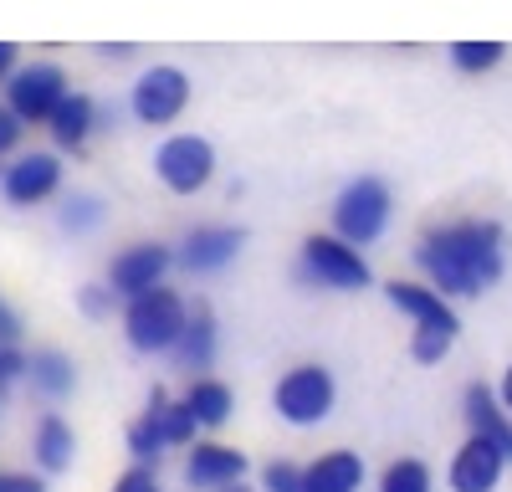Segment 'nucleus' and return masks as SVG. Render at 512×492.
<instances>
[{"mask_svg": "<svg viewBox=\"0 0 512 492\" xmlns=\"http://www.w3.org/2000/svg\"><path fill=\"white\" fill-rule=\"evenodd\" d=\"M420 272L446 298H482L502 277V226L497 221H451L415 241Z\"/></svg>", "mask_w": 512, "mask_h": 492, "instance_id": "f257e3e1", "label": "nucleus"}, {"mask_svg": "<svg viewBox=\"0 0 512 492\" xmlns=\"http://www.w3.org/2000/svg\"><path fill=\"white\" fill-rule=\"evenodd\" d=\"M384 293H390V303H395L400 313L415 318L410 354H415L420 364H441V359L451 354L456 334H461V318L451 313V303L436 293V287H420V282H390Z\"/></svg>", "mask_w": 512, "mask_h": 492, "instance_id": "f03ea898", "label": "nucleus"}, {"mask_svg": "<svg viewBox=\"0 0 512 492\" xmlns=\"http://www.w3.org/2000/svg\"><path fill=\"white\" fill-rule=\"evenodd\" d=\"M185 323H190V308L180 303L175 287L159 282V287H149V293L128 298V308H123V339L134 344L139 354H175Z\"/></svg>", "mask_w": 512, "mask_h": 492, "instance_id": "7ed1b4c3", "label": "nucleus"}, {"mask_svg": "<svg viewBox=\"0 0 512 492\" xmlns=\"http://www.w3.org/2000/svg\"><path fill=\"white\" fill-rule=\"evenodd\" d=\"M384 226H390V185H384L379 175H359V180H349L344 190H338L333 236H344L354 246H369V241L384 236Z\"/></svg>", "mask_w": 512, "mask_h": 492, "instance_id": "20e7f679", "label": "nucleus"}, {"mask_svg": "<svg viewBox=\"0 0 512 492\" xmlns=\"http://www.w3.org/2000/svg\"><path fill=\"white\" fill-rule=\"evenodd\" d=\"M297 272H303V282L333 287V293H359V287H369V262L359 257V246L344 241V236H308Z\"/></svg>", "mask_w": 512, "mask_h": 492, "instance_id": "39448f33", "label": "nucleus"}, {"mask_svg": "<svg viewBox=\"0 0 512 492\" xmlns=\"http://www.w3.org/2000/svg\"><path fill=\"white\" fill-rule=\"evenodd\" d=\"M333 375L323 364H297V369H287V375L277 380V416L287 421V426H318L328 410H333Z\"/></svg>", "mask_w": 512, "mask_h": 492, "instance_id": "423d86ee", "label": "nucleus"}, {"mask_svg": "<svg viewBox=\"0 0 512 492\" xmlns=\"http://www.w3.org/2000/svg\"><path fill=\"white\" fill-rule=\"evenodd\" d=\"M154 175L164 190L175 195H195L210 185V175H216V149H210L200 134H169L154 154Z\"/></svg>", "mask_w": 512, "mask_h": 492, "instance_id": "0eeeda50", "label": "nucleus"}, {"mask_svg": "<svg viewBox=\"0 0 512 492\" xmlns=\"http://www.w3.org/2000/svg\"><path fill=\"white\" fill-rule=\"evenodd\" d=\"M62 98H67V77L52 62H31V67H16L6 77V108H16V118L31 123V129L36 123H52Z\"/></svg>", "mask_w": 512, "mask_h": 492, "instance_id": "6e6552de", "label": "nucleus"}, {"mask_svg": "<svg viewBox=\"0 0 512 492\" xmlns=\"http://www.w3.org/2000/svg\"><path fill=\"white\" fill-rule=\"evenodd\" d=\"M128 103H134V118L149 123V129H164V123H175L190 103V77L180 67H149L134 93H128Z\"/></svg>", "mask_w": 512, "mask_h": 492, "instance_id": "1a4fd4ad", "label": "nucleus"}, {"mask_svg": "<svg viewBox=\"0 0 512 492\" xmlns=\"http://www.w3.org/2000/svg\"><path fill=\"white\" fill-rule=\"evenodd\" d=\"M57 185H62V159L57 154H21L16 164L0 170V195H6L11 205H21V211L52 200Z\"/></svg>", "mask_w": 512, "mask_h": 492, "instance_id": "9d476101", "label": "nucleus"}, {"mask_svg": "<svg viewBox=\"0 0 512 492\" xmlns=\"http://www.w3.org/2000/svg\"><path fill=\"white\" fill-rule=\"evenodd\" d=\"M502 467H507V451H502L492 436L472 431V436H466V446L451 457L446 482H451V492H497Z\"/></svg>", "mask_w": 512, "mask_h": 492, "instance_id": "9b49d317", "label": "nucleus"}, {"mask_svg": "<svg viewBox=\"0 0 512 492\" xmlns=\"http://www.w3.org/2000/svg\"><path fill=\"white\" fill-rule=\"evenodd\" d=\"M169 262H175V252H169V246H159V241H139V246H128V252L113 257V267H108V287H113L118 298H139V293H149V287L164 282Z\"/></svg>", "mask_w": 512, "mask_h": 492, "instance_id": "f8f14e48", "label": "nucleus"}, {"mask_svg": "<svg viewBox=\"0 0 512 492\" xmlns=\"http://www.w3.org/2000/svg\"><path fill=\"white\" fill-rule=\"evenodd\" d=\"M246 246V236L236 226H195L180 241V267L185 272H221L236 262V252Z\"/></svg>", "mask_w": 512, "mask_h": 492, "instance_id": "ddd939ff", "label": "nucleus"}, {"mask_svg": "<svg viewBox=\"0 0 512 492\" xmlns=\"http://www.w3.org/2000/svg\"><path fill=\"white\" fill-rule=\"evenodd\" d=\"M246 477V457L236 446H221V441H200L185 462V482L190 487H205V492H221L231 482Z\"/></svg>", "mask_w": 512, "mask_h": 492, "instance_id": "4468645a", "label": "nucleus"}, {"mask_svg": "<svg viewBox=\"0 0 512 492\" xmlns=\"http://www.w3.org/2000/svg\"><path fill=\"white\" fill-rule=\"evenodd\" d=\"M461 410H466V426L492 436L502 451H507V462H512V416H507V405L487 390V385H472L461 395Z\"/></svg>", "mask_w": 512, "mask_h": 492, "instance_id": "2eb2a0df", "label": "nucleus"}, {"mask_svg": "<svg viewBox=\"0 0 512 492\" xmlns=\"http://www.w3.org/2000/svg\"><path fill=\"white\" fill-rule=\"evenodd\" d=\"M93 118H98V103H93L88 93H67V98L57 103L52 123H47L52 139H57V149H82V144H88Z\"/></svg>", "mask_w": 512, "mask_h": 492, "instance_id": "dca6fc26", "label": "nucleus"}, {"mask_svg": "<svg viewBox=\"0 0 512 492\" xmlns=\"http://www.w3.org/2000/svg\"><path fill=\"white\" fill-rule=\"evenodd\" d=\"M359 487H364L359 451H328L308 467V492H359Z\"/></svg>", "mask_w": 512, "mask_h": 492, "instance_id": "f3484780", "label": "nucleus"}, {"mask_svg": "<svg viewBox=\"0 0 512 492\" xmlns=\"http://www.w3.org/2000/svg\"><path fill=\"white\" fill-rule=\"evenodd\" d=\"M144 416L164 431V441H169V446H190V441H195V431H200L195 410H190L185 400H169L164 390H154V395H149V410H144Z\"/></svg>", "mask_w": 512, "mask_h": 492, "instance_id": "a211bd4d", "label": "nucleus"}, {"mask_svg": "<svg viewBox=\"0 0 512 492\" xmlns=\"http://www.w3.org/2000/svg\"><path fill=\"white\" fill-rule=\"evenodd\" d=\"M175 359L185 369H210V359H216V318H210V308H195L185 334L175 344Z\"/></svg>", "mask_w": 512, "mask_h": 492, "instance_id": "6ab92c4d", "label": "nucleus"}, {"mask_svg": "<svg viewBox=\"0 0 512 492\" xmlns=\"http://www.w3.org/2000/svg\"><path fill=\"white\" fill-rule=\"evenodd\" d=\"M26 375H31V385L41 390V395H72V385H77V369H72V359L67 354H57V349H41V354H31L26 359Z\"/></svg>", "mask_w": 512, "mask_h": 492, "instance_id": "aec40b11", "label": "nucleus"}, {"mask_svg": "<svg viewBox=\"0 0 512 492\" xmlns=\"http://www.w3.org/2000/svg\"><path fill=\"white\" fill-rule=\"evenodd\" d=\"M72 451H77V441H72V426L62 416H47L36 426V462H41V472H67Z\"/></svg>", "mask_w": 512, "mask_h": 492, "instance_id": "412c9836", "label": "nucleus"}, {"mask_svg": "<svg viewBox=\"0 0 512 492\" xmlns=\"http://www.w3.org/2000/svg\"><path fill=\"white\" fill-rule=\"evenodd\" d=\"M185 405L195 410V421L205 426V431H216V426H226L231 421V390L221 385V380H195L190 390H185Z\"/></svg>", "mask_w": 512, "mask_h": 492, "instance_id": "4be33fe9", "label": "nucleus"}, {"mask_svg": "<svg viewBox=\"0 0 512 492\" xmlns=\"http://www.w3.org/2000/svg\"><path fill=\"white\" fill-rule=\"evenodd\" d=\"M379 492H431V467H425L420 457H400V462L384 467Z\"/></svg>", "mask_w": 512, "mask_h": 492, "instance_id": "5701e85b", "label": "nucleus"}, {"mask_svg": "<svg viewBox=\"0 0 512 492\" xmlns=\"http://www.w3.org/2000/svg\"><path fill=\"white\" fill-rule=\"evenodd\" d=\"M502 57H507L502 41H456V47H451V62H456L461 72H487V67H497Z\"/></svg>", "mask_w": 512, "mask_h": 492, "instance_id": "b1692460", "label": "nucleus"}, {"mask_svg": "<svg viewBox=\"0 0 512 492\" xmlns=\"http://www.w3.org/2000/svg\"><path fill=\"white\" fill-rule=\"evenodd\" d=\"M98 216H103V200H98V195H72V200L62 205V226H67V231H93Z\"/></svg>", "mask_w": 512, "mask_h": 492, "instance_id": "393cba45", "label": "nucleus"}, {"mask_svg": "<svg viewBox=\"0 0 512 492\" xmlns=\"http://www.w3.org/2000/svg\"><path fill=\"white\" fill-rule=\"evenodd\" d=\"M164 446H169V441H164V431H159L149 416L134 421V431H128V451H134V462H154Z\"/></svg>", "mask_w": 512, "mask_h": 492, "instance_id": "a878e982", "label": "nucleus"}, {"mask_svg": "<svg viewBox=\"0 0 512 492\" xmlns=\"http://www.w3.org/2000/svg\"><path fill=\"white\" fill-rule=\"evenodd\" d=\"M267 492H308V467H292V462H272L262 472Z\"/></svg>", "mask_w": 512, "mask_h": 492, "instance_id": "bb28decb", "label": "nucleus"}, {"mask_svg": "<svg viewBox=\"0 0 512 492\" xmlns=\"http://www.w3.org/2000/svg\"><path fill=\"white\" fill-rule=\"evenodd\" d=\"M21 129H26V123L16 118V108H0V159L21 144Z\"/></svg>", "mask_w": 512, "mask_h": 492, "instance_id": "cd10ccee", "label": "nucleus"}, {"mask_svg": "<svg viewBox=\"0 0 512 492\" xmlns=\"http://www.w3.org/2000/svg\"><path fill=\"white\" fill-rule=\"evenodd\" d=\"M108 303H113V287H82V313L88 318H103Z\"/></svg>", "mask_w": 512, "mask_h": 492, "instance_id": "c85d7f7f", "label": "nucleus"}, {"mask_svg": "<svg viewBox=\"0 0 512 492\" xmlns=\"http://www.w3.org/2000/svg\"><path fill=\"white\" fill-rule=\"evenodd\" d=\"M113 492H159V482L149 477V467H134V472H123Z\"/></svg>", "mask_w": 512, "mask_h": 492, "instance_id": "c756f323", "label": "nucleus"}, {"mask_svg": "<svg viewBox=\"0 0 512 492\" xmlns=\"http://www.w3.org/2000/svg\"><path fill=\"white\" fill-rule=\"evenodd\" d=\"M16 375H26V359L16 354V344H0V385H11Z\"/></svg>", "mask_w": 512, "mask_h": 492, "instance_id": "7c9ffc66", "label": "nucleus"}, {"mask_svg": "<svg viewBox=\"0 0 512 492\" xmlns=\"http://www.w3.org/2000/svg\"><path fill=\"white\" fill-rule=\"evenodd\" d=\"M16 339H21V318L0 303V344H16Z\"/></svg>", "mask_w": 512, "mask_h": 492, "instance_id": "2f4dec72", "label": "nucleus"}, {"mask_svg": "<svg viewBox=\"0 0 512 492\" xmlns=\"http://www.w3.org/2000/svg\"><path fill=\"white\" fill-rule=\"evenodd\" d=\"M16 72V47H11V41H0V82H6Z\"/></svg>", "mask_w": 512, "mask_h": 492, "instance_id": "473e14b6", "label": "nucleus"}, {"mask_svg": "<svg viewBox=\"0 0 512 492\" xmlns=\"http://www.w3.org/2000/svg\"><path fill=\"white\" fill-rule=\"evenodd\" d=\"M497 400L507 405V416H512V364H507V375H502V390H497Z\"/></svg>", "mask_w": 512, "mask_h": 492, "instance_id": "72a5a7b5", "label": "nucleus"}, {"mask_svg": "<svg viewBox=\"0 0 512 492\" xmlns=\"http://www.w3.org/2000/svg\"><path fill=\"white\" fill-rule=\"evenodd\" d=\"M11 492H47L36 477H11Z\"/></svg>", "mask_w": 512, "mask_h": 492, "instance_id": "f704fd0d", "label": "nucleus"}, {"mask_svg": "<svg viewBox=\"0 0 512 492\" xmlns=\"http://www.w3.org/2000/svg\"><path fill=\"white\" fill-rule=\"evenodd\" d=\"M221 492H251V487H246V482H231V487H221Z\"/></svg>", "mask_w": 512, "mask_h": 492, "instance_id": "c9c22d12", "label": "nucleus"}, {"mask_svg": "<svg viewBox=\"0 0 512 492\" xmlns=\"http://www.w3.org/2000/svg\"><path fill=\"white\" fill-rule=\"evenodd\" d=\"M0 492H11V472H0Z\"/></svg>", "mask_w": 512, "mask_h": 492, "instance_id": "e433bc0d", "label": "nucleus"}]
</instances>
